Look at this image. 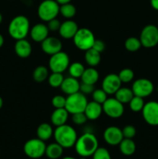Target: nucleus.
<instances>
[{"label":"nucleus","mask_w":158,"mask_h":159,"mask_svg":"<svg viewBox=\"0 0 158 159\" xmlns=\"http://www.w3.org/2000/svg\"><path fill=\"white\" fill-rule=\"evenodd\" d=\"M74 147L79 156L88 158L92 156L99 148V141L94 134L86 132L77 138Z\"/></svg>","instance_id":"f257e3e1"},{"label":"nucleus","mask_w":158,"mask_h":159,"mask_svg":"<svg viewBox=\"0 0 158 159\" xmlns=\"http://www.w3.org/2000/svg\"><path fill=\"white\" fill-rule=\"evenodd\" d=\"M54 138L55 142L64 148H71L74 146L78 137L74 127L65 124L56 127L54 131Z\"/></svg>","instance_id":"f03ea898"},{"label":"nucleus","mask_w":158,"mask_h":159,"mask_svg":"<svg viewBox=\"0 0 158 159\" xmlns=\"http://www.w3.org/2000/svg\"><path fill=\"white\" fill-rule=\"evenodd\" d=\"M30 23L29 19L23 15H19L14 17L8 26L9 36L15 40L25 39L29 34Z\"/></svg>","instance_id":"7ed1b4c3"},{"label":"nucleus","mask_w":158,"mask_h":159,"mask_svg":"<svg viewBox=\"0 0 158 159\" xmlns=\"http://www.w3.org/2000/svg\"><path fill=\"white\" fill-rule=\"evenodd\" d=\"M95 40L94 34L88 28H79L74 37L73 42L76 48L80 51H86L92 48Z\"/></svg>","instance_id":"20e7f679"},{"label":"nucleus","mask_w":158,"mask_h":159,"mask_svg":"<svg viewBox=\"0 0 158 159\" xmlns=\"http://www.w3.org/2000/svg\"><path fill=\"white\" fill-rule=\"evenodd\" d=\"M60 14V5L55 0H43L39 5L37 15L43 22H48Z\"/></svg>","instance_id":"39448f33"},{"label":"nucleus","mask_w":158,"mask_h":159,"mask_svg":"<svg viewBox=\"0 0 158 159\" xmlns=\"http://www.w3.org/2000/svg\"><path fill=\"white\" fill-rule=\"evenodd\" d=\"M88 102V99L85 95L79 91L74 94L68 96V97L66 98L65 109L71 115L74 113H82L85 111Z\"/></svg>","instance_id":"423d86ee"},{"label":"nucleus","mask_w":158,"mask_h":159,"mask_svg":"<svg viewBox=\"0 0 158 159\" xmlns=\"http://www.w3.org/2000/svg\"><path fill=\"white\" fill-rule=\"evenodd\" d=\"M45 141L37 138H32L26 141L23 145V152L29 158L38 159L45 155L46 151Z\"/></svg>","instance_id":"0eeeda50"},{"label":"nucleus","mask_w":158,"mask_h":159,"mask_svg":"<svg viewBox=\"0 0 158 159\" xmlns=\"http://www.w3.org/2000/svg\"><path fill=\"white\" fill-rule=\"evenodd\" d=\"M48 65L52 72L63 73L68 69L70 57L66 52L60 51L50 56Z\"/></svg>","instance_id":"6e6552de"},{"label":"nucleus","mask_w":158,"mask_h":159,"mask_svg":"<svg viewBox=\"0 0 158 159\" xmlns=\"http://www.w3.org/2000/svg\"><path fill=\"white\" fill-rule=\"evenodd\" d=\"M142 47L152 48L158 44V26L149 24L144 26L139 35Z\"/></svg>","instance_id":"1a4fd4ad"},{"label":"nucleus","mask_w":158,"mask_h":159,"mask_svg":"<svg viewBox=\"0 0 158 159\" xmlns=\"http://www.w3.org/2000/svg\"><path fill=\"white\" fill-rule=\"evenodd\" d=\"M102 110L105 114L112 119H118L123 115L125 109L124 104L116 98H108L102 104Z\"/></svg>","instance_id":"9d476101"},{"label":"nucleus","mask_w":158,"mask_h":159,"mask_svg":"<svg viewBox=\"0 0 158 159\" xmlns=\"http://www.w3.org/2000/svg\"><path fill=\"white\" fill-rule=\"evenodd\" d=\"M131 89L134 96L141 98H146L153 93L154 86L151 81L142 78V79H138L135 80Z\"/></svg>","instance_id":"9b49d317"},{"label":"nucleus","mask_w":158,"mask_h":159,"mask_svg":"<svg viewBox=\"0 0 158 159\" xmlns=\"http://www.w3.org/2000/svg\"><path fill=\"white\" fill-rule=\"evenodd\" d=\"M143 117L147 124L158 126V102L150 101L146 102L142 111Z\"/></svg>","instance_id":"f8f14e48"},{"label":"nucleus","mask_w":158,"mask_h":159,"mask_svg":"<svg viewBox=\"0 0 158 159\" xmlns=\"http://www.w3.org/2000/svg\"><path fill=\"white\" fill-rule=\"evenodd\" d=\"M103 138L105 142L110 146L119 145L124 138L122 129L116 126H110L105 130Z\"/></svg>","instance_id":"ddd939ff"},{"label":"nucleus","mask_w":158,"mask_h":159,"mask_svg":"<svg viewBox=\"0 0 158 159\" xmlns=\"http://www.w3.org/2000/svg\"><path fill=\"white\" fill-rule=\"evenodd\" d=\"M122 82L118 75L111 73L104 78L102 82V89L108 95H113L121 87Z\"/></svg>","instance_id":"4468645a"},{"label":"nucleus","mask_w":158,"mask_h":159,"mask_svg":"<svg viewBox=\"0 0 158 159\" xmlns=\"http://www.w3.org/2000/svg\"><path fill=\"white\" fill-rule=\"evenodd\" d=\"M61 41L54 37H47L43 42H41V49L47 55H53L59 51H62Z\"/></svg>","instance_id":"2eb2a0df"},{"label":"nucleus","mask_w":158,"mask_h":159,"mask_svg":"<svg viewBox=\"0 0 158 159\" xmlns=\"http://www.w3.org/2000/svg\"><path fill=\"white\" fill-rule=\"evenodd\" d=\"M78 29V26L75 21L72 20H67L61 23L58 32L62 38L69 40L73 39Z\"/></svg>","instance_id":"dca6fc26"},{"label":"nucleus","mask_w":158,"mask_h":159,"mask_svg":"<svg viewBox=\"0 0 158 159\" xmlns=\"http://www.w3.org/2000/svg\"><path fill=\"white\" fill-rule=\"evenodd\" d=\"M49 30L44 23H37L33 26L29 30V35L33 41L41 43L49 37Z\"/></svg>","instance_id":"f3484780"},{"label":"nucleus","mask_w":158,"mask_h":159,"mask_svg":"<svg viewBox=\"0 0 158 159\" xmlns=\"http://www.w3.org/2000/svg\"><path fill=\"white\" fill-rule=\"evenodd\" d=\"M14 51L20 58H27L32 53V45L26 38L18 40L14 45Z\"/></svg>","instance_id":"a211bd4d"},{"label":"nucleus","mask_w":158,"mask_h":159,"mask_svg":"<svg viewBox=\"0 0 158 159\" xmlns=\"http://www.w3.org/2000/svg\"><path fill=\"white\" fill-rule=\"evenodd\" d=\"M80 85L81 83L78 79L69 76L68 78H64L60 88L64 94L69 96L80 91Z\"/></svg>","instance_id":"6ab92c4d"},{"label":"nucleus","mask_w":158,"mask_h":159,"mask_svg":"<svg viewBox=\"0 0 158 159\" xmlns=\"http://www.w3.org/2000/svg\"><path fill=\"white\" fill-rule=\"evenodd\" d=\"M102 112H103V110H102V104L92 100L88 102L84 113H85L88 120H95L100 117Z\"/></svg>","instance_id":"aec40b11"},{"label":"nucleus","mask_w":158,"mask_h":159,"mask_svg":"<svg viewBox=\"0 0 158 159\" xmlns=\"http://www.w3.org/2000/svg\"><path fill=\"white\" fill-rule=\"evenodd\" d=\"M69 114L70 113L65 108L54 109L50 116L51 124L52 125L55 126L56 127L64 125L68 121Z\"/></svg>","instance_id":"412c9836"},{"label":"nucleus","mask_w":158,"mask_h":159,"mask_svg":"<svg viewBox=\"0 0 158 159\" xmlns=\"http://www.w3.org/2000/svg\"><path fill=\"white\" fill-rule=\"evenodd\" d=\"M99 73L94 67L85 68V71L81 77V82L90 85H94L99 81Z\"/></svg>","instance_id":"4be33fe9"},{"label":"nucleus","mask_w":158,"mask_h":159,"mask_svg":"<svg viewBox=\"0 0 158 159\" xmlns=\"http://www.w3.org/2000/svg\"><path fill=\"white\" fill-rule=\"evenodd\" d=\"M54 129L50 124L47 123H42L37 129V135L39 139L43 141H48L54 136Z\"/></svg>","instance_id":"5701e85b"},{"label":"nucleus","mask_w":158,"mask_h":159,"mask_svg":"<svg viewBox=\"0 0 158 159\" xmlns=\"http://www.w3.org/2000/svg\"><path fill=\"white\" fill-rule=\"evenodd\" d=\"M64 148L57 142L51 143L46 147L45 155L49 159H59L64 153Z\"/></svg>","instance_id":"b1692460"},{"label":"nucleus","mask_w":158,"mask_h":159,"mask_svg":"<svg viewBox=\"0 0 158 159\" xmlns=\"http://www.w3.org/2000/svg\"><path fill=\"white\" fill-rule=\"evenodd\" d=\"M119 151L122 155L125 156H130L135 153L136 149V143L133 139L129 138H123L122 141L119 144Z\"/></svg>","instance_id":"393cba45"},{"label":"nucleus","mask_w":158,"mask_h":159,"mask_svg":"<svg viewBox=\"0 0 158 159\" xmlns=\"http://www.w3.org/2000/svg\"><path fill=\"white\" fill-rule=\"evenodd\" d=\"M114 95L115 98L122 104L129 103L132 98L134 96L132 89L127 87H120Z\"/></svg>","instance_id":"a878e982"},{"label":"nucleus","mask_w":158,"mask_h":159,"mask_svg":"<svg viewBox=\"0 0 158 159\" xmlns=\"http://www.w3.org/2000/svg\"><path fill=\"white\" fill-rule=\"evenodd\" d=\"M85 60L87 65L90 67H96L101 62V53L93 48L85 51Z\"/></svg>","instance_id":"bb28decb"},{"label":"nucleus","mask_w":158,"mask_h":159,"mask_svg":"<svg viewBox=\"0 0 158 159\" xmlns=\"http://www.w3.org/2000/svg\"><path fill=\"white\" fill-rule=\"evenodd\" d=\"M49 77L48 68L44 65H39L33 71V79L36 82H43Z\"/></svg>","instance_id":"cd10ccee"},{"label":"nucleus","mask_w":158,"mask_h":159,"mask_svg":"<svg viewBox=\"0 0 158 159\" xmlns=\"http://www.w3.org/2000/svg\"><path fill=\"white\" fill-rule=\"evenodd\" d=\"M76 8L71 2L60 6V14L67 20H71L75 16Z\"/></svg>","instance_id":"c85d7f7f"},{"label":"nucleus","mask_w":158,"mask_h":159,"mask_svg":"<svg viewBox=\"0 0 158 159\" xmlns=\"http://www.w3.org/2000/svg\"><path fill=\"white\" fill-rule=\"evenodd\" d=\"M85 70V66L81 62H74L68 67V72H69L70 76L75 79H79L81 77Z\"/></svg>","instance_id":"c756f323"},{"label":"nucleus","mask_w":158,"mask_h":159,"mask_svg":"<svg viewBox=\"0 0 158 159\" xmlns=\"http://www.w3.org/2000/svg\"><path fill=\"white\" fill-rule=\"evenodd\" d=\"M125 48L129 52H136L139 51L142 47L141 42L139 38L135 37H130L125 40Z\"/></svg>","instance_id":"7c9ffc66"},{"label":"nucleus","mask_w":158,"mask_h":159,"mask_svg":"<svg viewBox=\"0 0 158 159\" xmlns=\"http://www.w3.org/2000/svg\"><path fill=\"white\" fill-rule=\"evenodd\" d=\"M129 108L134 113H139V112L142 111L143 109L145 102H144L143 98L134 96L129 101Z\"/></svg>","instance_id":"2f4dec72"},{"label":"nucleus","mask_w":158,"mask_h":159,"mask_svg":"<svg viewBox=\"0 0 158 159\" xmlns=\"http://www.w3.org/2000/svg\"><path fill=\"white\" fill-rule=\"evenodd\" d=\"M64 79V77L62 73L52 72L50 75H49V77H48L47 80L48 83L50 85V87L57 89L60 88Z\"/></svg>","instance_id":"473e14b6"},{"label":"nucleus","mask_w":158,"mask_h":159,"mask_svg":"<svg viewBox=\"0 0 158 159\" xmlns=\"http://www.w3.org/2000/svg\"><path fill=\"white\" fill-rule=\"evenodd\" d=\"M118 76H119L122 83H129V82H132L134 79V72L130 68H125L119 71Z\"/></svg>","instance_id":"72a5a7b5"},{"label":"nucleus","mask_w":158,"mask_h":159,"mask_svg":"<svg viewBox=\"0 0 158 159\" xmlns=\"http://www.w3.org/2000/svg\"><path fill=\"white\" fill-rule=\"evenodd\" d=\"M91 96H92L93 101L99 102V103L102 104V105L108 99V94L102 89H94L92 94H91Z\"/></svg>","instance_id":"f704fd0d"},{"label":"nucleus","mask_w":158,"mask_h":159,"mask_svg":"<svg viewBox=\"0 0 158 159\" xmlns=\"http://www.w3.org/2000/svg\"><path fill=\"white\" fill-rule=\"evenodd\" d=\"M92 159H112L109 152L103 147L98 148L92 155Z\"/></svg>","instance_id":"c9c22d12"},{"label":"nucleus","mask_w":158,"mask_h":159,"mask_svg":"<svg viewBox=\"0 0 158 159\" xmlns=\"http://www.w3.org/2000/svg\"><path fill=\"white\" fill-rule=\"evenodd\" d=\"M51 104L54 109L65 108L66 97L61 96V95H56L51 99Z\"/></svg>","instance_id":"e433bc0d"},{"label":"nucleus","mask_w":158,"mask_h":159,"mask_svg":"<svg viewBox=\"0 0 158 159\" xmlns=\"http://www.w3.org/2000/svg\"><path fill=\"white\" fill-rule=\"evenodd\" d=\"M122 134H123L124 138H129L133 139L136 134V129L134 126L133 125H126L123 127L122 130Z\"/></svg>","instance_id":"4c0bfd02"},{"label":"nucleus","mask_w":158,"mask_h":159,"mask_svg":"<svg viewBox=\"0 0 158 159\" xmlns=\"http://www.w3.org/2000/svg\"><path fill=\"white\" fill-rule=\"evenodd\" d=\"M72 119L73 123L76 125H83L88 120V118L85 116V113L82 112V113H74V114H72Z\"/></svg>","instance_id":"58836bf2"},{"label":"nucleus","mask_w":158,"mask_h":159,"mask_svg":"<svg viewBox=\"0 0 158 159\" xmlns=\"http://www.w3.org/2000/svg\"><path fill=\"white\" fill-rule=\"evenodd\" d=\"M47 24L48 30L49 31H51V32H57V31H59V29L60 27V25H61V23H60V20L57 18H54L53 20H50V21L46 22Z\"/></svg>","instance_id":"ea45409f"},{"label":"nucleus","mask_w":158,"mask_h":159,"mask_svg":"<svg viewBox=\"0 0 158 159\" xmlns=\"http://www.w3.org/2000/svg\"><path fill=\"white\" fill-rule=\"evenodd\" d=\"M95 89H94V85H90V84H86L81 82L80 85V92L83 94H85V96L86 95L92 94V93L94 92V90Z\"/></svg>","instance_id":"a19ab883"},{"label":"nucleus","mask_w":158,"mask_h":159,"mask_svg":"<svg viewBox=\"0 0 158 159\" xmlns=\"http://www.w3.org/2000/svg\"><path fill=\"white\" fill-rule=\"evenodd\" d=\"M93 49H94L95 51H99V53H102L103 52L104 50H105V43H104L103 40H94V44H93L92 48Z\"/></svg>","instance_id":"79ce46f5"},{"label":"nucleus","mask_w":158,"mask_h":159,"mask_svg":"<svg viewBox=\"0 0 158 159\" xmlns=\"http://www.w3.org/2000/svg\"><path fill=\"white\" fill-rule=\"evenodd\" d=\"M150 5L153 9L158 11V0H150Z\"/></svg>","instance_id":"37998d69"},{"label":"nucleus","mask_w":158,"mask_h":159,"mask_svg":"<svg viewBox=\"0 0 158 159\" xmlns=\"http://www.w3.org/2000/svg\"><path fill=\"white\" fill-rule=\"evenodd\" d=\"M56 2H57V3H58L60 6H61V5H64V4H67V3H69L71 2V0H55Z\"/></svg>","instance_id":"c03bdc74"},{"label":"nucleus","mask_w":158,"mask_h":159,"mask_svg":"<svg viewBox=\"0 0 158 159\" xmlns=\"http://www.w3.org/2000/svg\"><path fill=\"white\" fill-rule=\"evenodd\" d=\"M4 42H5L4 37H3V36L0 34V48L3 46V44H4Z\"/></svg>","instance_id":"a18cd8bd"},{"label":"nucleus","mask_w":158,"mask_h":159,"mask_svg":"<svg viewBox=\"0 0 158 159\" xmlns=\"http://www.w3.org/2000/svg\"><path fill=\"white\" fill-rule=\"evenodd\" d=\"M2 106H3V99H2V98L0 96V110L2 109Z\"/></svg>","instance_id":"49530a36"},{"label":"nucleus","mask_w":158,"mask_h":159,"mask_svg":"<svg viewBox=\"0 0 158 159\" xmlns=\"http://www.w3.org/2000/svg\"><path fill=\"white\" fill-rule=\"evenodd\" d=\"M61 159H77V158H74V157H71V156H67V157H64V158H63Z\"/></svg>","instance_id":"de8ad7c7"},{"label":"nucleus","mask_w":158,"mask_h":159,"mask_svg":"<svg viewBox=\"0 0 158 159\" xmlns=\"http://www.w3.org/2000/svg\"><path fill=\"white\" fill-rule=\"evenodd\" d=\"M2 20H3L2 15V14L0 13V24H1V23H2Z\"/></svg>","instance_id":"09e8293b"},{"label":"nucleus","mask_w":158,"mask_h":159,"mask_svg":"<svg viewBox=\"0 0 158 159\" xmlns=\"http://www.w3.org/2000/svg\"><path fill=\"white\" fill-rule=\"evenodd\" d=\"M78 159H87V158H85V157H80Z\"/></svg>","instance_id":"8fccbe9b"},{"label":"nucleus","mask_w":158,"mask_h":159,"mask_svg":"<svg viewBox=\"0 0 158 159\" xmlns=\"http://www.w3.org/2000/svg\"><path fill=\"white\" fill-rule=\"evenodd\" d=\"M157 92H158V86H157Z\"/></svg>","instance_id":"3c124183"},{"label":"nucleus","mask_w":158,"mask_h":159,"mask_svg":"<svg viewBox=\"0 0 158 159\" xmlns=\"http://www.w3.org/2000/svg\"><path fill=\"white\" fill-rule=\"evenodd\" d=\"M157 22H158V21H157Z\"/></svg>","instance_id":"603ef678"}]
</instances>
